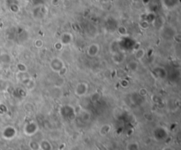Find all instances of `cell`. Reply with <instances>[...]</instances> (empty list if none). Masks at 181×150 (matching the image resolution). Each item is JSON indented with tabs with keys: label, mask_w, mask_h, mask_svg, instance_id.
I'll use <instances>...</instances> for the list:
<instances>
[{
	"label": "cell",
	"mask_w": 181,
	"mask_h": 150,
	"mask_svg": "<svg viewBox=\"0 0 181 150\" xmlns=\"http://www.w3.org/2000/svg\"><path fill=\"white\" fill-rule=\"evenodd\" d=\"M9 8H10V11L13 13H17L20 12V5L18 4V3H12L9 5Z\"/></svg>",
	"instance_id": "cell-24"
},
{
	"label": "cell",
	"mask_w": 181,
	"mask_h": 150,
	"mask_svg": "<svg viewBox=\"0 0 181 150\" xmlns=\"http://www.w3.org/2000/svg\"><path fill=\"white\" fill-rule=\"evenodd\" d=\"M148 90L146 88H141L139 91H138V95L141 97V98H145L146 96H148Z\"/></svg>",
	"instance_id": "cell-29"
},
{
	"label": "cell",
	"mask_w": 181,
	"mask_h": 150,
	"mask_svg": "<svg viewBox=\"0 0 181 150\" xmlns=\"http://www.w3.org/2000/svg\"><path fill=\"white\" fill-rule=\"evenodd\" d=\"M89 91V84L87 82H79L74 87V95L79 98L85 97Z\"/></svg>",
	"instance_id": "cell-7"
},
{
	"label": "cell",
	"mask_w": 181,
	"mask_h": 150,
	"mask_svg": "<svg viewBox=\"0 0 181 150\" xmlns=\"http://www.w3.org/2000/svg\"><path fill=\"white\" fill-rule=\"evenodd\" d=\"M111 129L112 127L110 124H104L99 129V133L101 136H106L111 132Z\"/></svg>",
	"instance_id": "cell-18"
},
{
	"label": "cell",
	"mask_w": 181,
	"mask_h": 150,
	"mask_svg": "<svg viewBox=\"0 0 181 150\" xmlns=\"http://www.w3.org/2000/svg\"><path fill=\"white\" fill-rule=\"evenodd\" d=\"M12 56L7 53H1L0 54V62L3 63H10L12 62Z\"/></svg>",
	"instance_id": "cell-21"
},
{
	"label": "cell",
	"mask_w": 181,
	"mask_h": 150,
	"mask_svg": "<svg viewBox=\"0 0 181 150\" xmlns=\"http://www.w3.org/2000/svg\"><path fill=\"white\" fill-rule=\"evenodd\" d=\"M134 60H136L137 62H141L145 56H146V50L143 48H140L134 51Z\"/></svg>",
	"instance_id": "cell-14"
},
{
	"label": "cell",
	"mask_w": 181,
	"mask_h": 150,
	"mask_svg": "<svg viewBox=\"0 0 181 150\" xmlns=\"http://www.w3.org/2000/svg\"><path fill=\"white\" fill-rule=\"evenodd\" d=\"M101 99V94L98 92V91H95L94 93L91 94L90 96V100L93 102V103H96V102H98Z\"/></svg>",
	"instance_id": "cell-26"
},
{
	"label": "cell",
	"mask_w": 181,
	"mask_h": 150,
	"mask_svg": "<svg viewBox=\"0 0 181 150\" xmlns=\"http://www.w3.org/2000/svg\"><path fill=\"white\" fill-rule=\"evenodd\" d=\"M162 7L167 12H173L180 7V0H160Z\"/></svg>",
	"instance_id": "cell-6"
},
{
	"label": "cell",
	"mask_w": 181,
	"mask_h": 150,
	"mask_svg": "<svg viewBox=\"0 0 181 150\" xmlns=\"http://www.w3.org/2000/svg\"><path fill=\"white\" fill-rule=\"evenodd\" d=\"M151 2H152V0H141V3H142L143 5H145V6L149 5V4H151Z\"/></svg>",
	"instance_id": "cell-33"
},
{
	"label": "cell",
	"mask_w": 181,
	"mask_h": 150,
	"mask_svg": "<svg viewBox=\"0 0 181 150\" xmlns=\"http://www.w3.org/2000/svg\"><path fill=\"white\" fill-rule=\"evenodd\" d=\"M67 73H68V69L66 68V67H65L60 72H58L57 74H58V75L60 76V77H65V75H67Z\"/></svg>",
	"instance_id": "cell-30"
},
{
	"label": "cell",
	"mask_w": 181,
	"mask_h": 150,
	"mask_svg": "<svg viewBox=\"0 0 181 150\" xmlns=\"http://www.w3.org/2000/svg\"><path fill=\"white\" fill-rule=\"evenodd\" d=\"M18 131L13 125H6L3 128L1 132L2 138L5 141H12L17 136Z\"/></svg>",
	"instance_id": "cell-4"
},
{
	"label": "cell",
	"mask_w": 181,
	"mask_h": 150,
	"mask_svg": "<svg viewBox=\"0 0 181 150\" xmlns=\"http://www.w3.org/2000/svg\"><path fill=\"white\" fill-rule=\"evenodd\" d=\"M16 70L19 73H26L27 72V66L26 63L22 62H19L16 63Z\"/></svg>",
	"instance_id": "cell-20"
},
{
	"label": "cell",
	"mask_w": 181,
	"mask_h": 150,
	"mask_svg": "<svg viewBox=\"0 0 181 150\" xmlns=\"http://www.w3.org/2000/svg\"><path fill=\"white\" fill-rule=\"evenodd\" d=\"M65 47V46H69L73 41H74V35L70 33V32H65L63 33H61L59 40H58Z\"/></svg>",
	"instance_id": "cell-11"
},
{
	"label": "cell",
	"mask_w": 181,
	"mask_h": 150,
	"mask_svg": "<svg viewBox=\"0 0 181 150\" xmlns=\"http://www.w3.org/2000/svg\"><path fill=\"white\" fill-rule=\"evenodd\" d=\"M120 85H121L123 88H127L130 85V83L127 79H122V80L120 81Z\"/></svg>",
	"instance_id": "cell-31"
},
{
	"label": "cell",
	"mask_w": 181,
	"mask_h": 150,
	"mask_svg": "<svg viewBox=\"0 0 181 150\" xmlns=\"http://www.w3.org/2000/svg\"><path fill=\"white\" fill-rule=\"evenodd\" d=\"M65 67V62L63 59H61L60 57H53L52 58V60L50 61V69L52 72L54 73H58L60 72Z\"/></svg>",
	"instance_id": "cell-5"
},
{
	"label": "cell",
	"mask_w": 181,
	"mask_h": 150,
	"mask_svg": "<svg viewBox=\"0 0 181 150\" xmlns=\"http://www.w3.org/2000/svg\"><path fill=\"white\" fill-rule=\"evenodd\" d=\"M139 67H140L139 62H137L136 60H132V61L128 62L127 64V70L128 71H130V72H136V71H138Z\"/></svg>",
	"instance_id": "cell-16"
},
{
	"label": "cell",
	"mask_w": 181,
	"mask_h": 150,
	"mask_svg": "<svg viewBox=\"0 0 181 150\" xmlns=\"http://www.w3.org/2000/svg\"><path fill=\"white\" fill-rule=\"evenodd\" d=\"M127 150H140V146L137 142L132 141V142H130L127 144Z\"/></svg>",
	"instance_id": "cell-25"
},
{
	"label": "cell",
	"mask_w": 181,
	"mask_h": 150,
	"mask_svg": "<svg viewBox=\"0 0 181 150\" xmlns=\"http://www.w3.org/2000/svg\"><path fill=\"white\" fill-rule=\"evenodd\" d=\"M165 23H166V20H165V18L162 15H157V16H155L153 21L151 22L152 25L154 26L155 30L157 31H161L164 25H165Z\"/></svg>",
	"instance_id": "cell-10"
},
{
	"label": "cell",
	"mask_w": 181,
	"mask_h": 150,
	"mask_svg": "<svg viewBox=\"0 0 181 150\" xmlns=\"http://www.w3.org/2000/svg\"><path fill=\"white\" fill-rule=\"evenodd\" d=\"M26 1H30V0H26Z\"/></svg>",
	"instance_id": "cell-36"
},
{
	"label": "cell",
	"mask_w": 181,
	"mask_h": 150,
	"mask_svg": "<svg viewBox=\"0 0 181 150\" xmlns=\"http://www.w3.org/2000/svg\"><path fill=\"white\" fill-rule=\"evenodd\" d=\"M39 129H40L39 124L35 120H29L23 125L22 130H23V133L26 136L31 137V136H34L35 134H36L38 133Z\"/></svg>",
	"instance_id": "cell-3"
},
{
	"label": "cell",
	"mask_w": 181,
	"mask_h": 150,
	"mask_svg": "<svg viewBox=\"0 0 181 150\" xmlns=\"http://www.w3.org/2000/svg\"><path fill=\"white\" fill-rule=\"evenodd\" d=\"M59 112H60V115H62V117L65 120H73L76 117L75 108L71 104H64V105H62L60 107Z\"/></svg>",
	"instance_id": "cell-2"
},
{
	"label": "cell",
	"mask_w": 181,
	"mask_h": 150,
	"mask_svg": "<svg viewBox=\"0 0 181 150\" xmlns=\"http://www.w3.org/2000/svg\"><path fill=\"white\" fill-rule=\"evenodd\" d=\"M152 136L153 139L157 142H163L167 140L169 137V131L165 126L158 125L155 126L152 131Z\"/></svg>",
	"instance_id": "cell-1"
},
{
	"label": "cell",
	"mask_w": 181,
	"mask_h": 150,
	"mask_svg": "<svg viewBox=\"0 0 181 150\" xmlns=\"http://www.w3.org/2000/svg\"><path fill=\"white\" fill-rule=\"evenodd\" d=\"M40 150H53L52 142L47 139H42L39 141Z\"/></svg>",
	"instance_id": "cell-15"
},
{
	"label": "cell",
	"mask_w": 181,
	"mask_h": 150,
	"mask_svg": "<svg viewBox=\"0 0 181 150\" xmlns=\"http://www.w3.org/2000/svg\"><path fill=\"white\" fill-rule=\"evenodd\" d=\"M62 3V0H51V4L52 6H58Z\"/></svg>",
	"instance_id": "cell-32"
},
{
	"label": "cell",
	"mask_w": 181,
	"mask_h": 150,
	"mask_svg": "<svg viewBox=\"0 0 181 150\" xmlns=\"http://www.w3.org/2000/svg\"><path fill=\"white\" fill-rule=\"evenodd\" d=\"M28 148L30 150H40L39 142L35 140H31L28 142Z\"/></svg>",
	"instance_id": "cell-22"
},
{
	"label": "cell",
	"mask_w": 181,
	"mask_h": 150,
	"mask_svg": "<svg viewBox=\"0 0 181 150\" xmlns=\"http://www.w3.org/2000/svg\"><path fill=\"white\" fill-rule=\"evenodd\" d=\"M117 33H118V35L121 36V37H127V36L129 35L127 27L123 25H118V26L117 27Z\"/></svg>",
	"instance_id": "cell-19"
},
{
	"label": "cell",
	"mask_w": 181,
	"mask_h": 150,
	"mask_svg": "<svg viewBox=\"0 0 181 150\" xmlns=\"http://www.w3.org/2000/svg\"><path fill=\"white\" fill-rule=\"evenodd\" d=\"M139 26H140V28H141L142 30H147V29L149 28L150 23H149V21L145 20H141L140 22H139Z\"/></svg>",
	"instance_id": "cell-23"
},
{
	"label": "cell",
	"mask_w": 181,
	"mask_h": 150,
	"mask_svg": "<svg viewBox=\"0 0 181 150\" xmlns=\"http://www.w3.org/2000/svg\"><path fill=\"white\" fill-rule=\"evenodd\" d=\"M43 45H44V42L42 39H35L34 41V46L37 49H41L43 47Z\"/></svg>",
	"instance_id": "cell-27"
},
{
	"label": "cell",
	"mask_w": 181,
	"mask_h": 150,
	"mask_svg": "<svg viewBox=\"0 0 181 150\" xmlns=\"http://www.w3.org/2000/svg\"><path fill=\"white\" fill-rule=\"evenodd\" d=\"M21 83H23V85L25 86L26 90L28 91H32L35 86V82L30 77V76H26V77H23L22 80H21Z\"/></svg>",
	"instance_id": "cell-13"
},
{
	"label": "cell",
	"mask_w": 181,
	"mask_h": 150,
	"mask_svg": "<svg viewBox=\"0 0 181 150\" xmlns=\"http://www.w3.org/2000/svg\"><path fill=\"white\" fill-rule=\"evenodd\" d=\"M79 116L83 122H88L91 120V114L88 110H81L79 113Z\"/></svg>",
	"instance_id": "cell-17"
},
{
	"label": "cell",
	"mask_w": 181,
	"mask_h": 150,
	"mask_svg": "<svg viewBox=\"0 0 181 150\" xmlns=\"http://www.w3.org/2000/svg\"><path fill=\"white\" fill-rule=\"evenodd\" d=\"M111 60H112V62L115 64L119 65V64H121V63H123L125 62V60H126V54L121 50L118 51L116 53L111 54Z\"/></svg>",
	"instance_id": "cell-12"
},
{
	"label": "cell",
	"mask_w": 181,
	"mask_h": 150,
	"mask_svg": "<svg viewBox=\"0 0 181 150\" xmlns=\"http://www.w3.org/2000/svg\"><path fill=\"white\" fill-rule=\"evenodd\" d=\"M110 0H100V2H102V3H109Z\"/></svg>",
	"instance_id": "cell-34"
},
{
	"label": "cell",
	"mask_w": 181,
	"mask_h": 150,
	"mask_svg": "<svg viewBox=\"0 0 181 150\" xmlns=\"http://www.w3.org/2000/svg\"><path fill=\"white\" fill-rule=\"evenodd\" d=\"M53 48H54V49L57 50V51H58V52H60V51H62V50L64 49V48H65V46L59 41H56L54 44H53Z\"/></svg>",
	"instance_id": "cell-28"
},
{
	"label": "cell",
	"mask_w": 181,
	"mask_h": 150,
	"mask_svg": "<svg viewBox=\"0 0 181 150\" xmlns=\"http://www.w3.org/2000/svg\"><path fill=\"white\" fill-rule=\"evenodd\" d=\"M150 73L153 77H155L157 80H163L167 77L168 75V71L164 67L162 66H155L151 69Z\"/></svg>",
	"instance_id": "cell-8"
},
{
	"label": "cell",
	"mask_w": 181,
	"mask_h": 150,
	"mask_svg": "<svg viewBox=\"0 0 181 150\" xmlns=\"http://www.w3.org/2000/svg\"><path fill=\"white\" fill-rule=\"evenodd\" d=\"M100 50H101L100 45L97 42H93V43H91V44H89L88 46L87 50H86V54H87V55L88 57L94 58V57H96L99 54Z\"/></svg>",
	"instance_id": "cell-9"
},
{
	"label": "cell",
	"mask_w": 181,
	"mask_h": 150,
	"mask_svg": "<svg viewBox=\"0 0 181 150\" xmlns=\"http://www.w3.org/2000/svg\"><path fill=\"white\" fill-rule=\"evenodd\" d=\"M164 150H172V149H165Z\"/></svg>",
	"instance_id": "cell-35"
}]
</instances>
